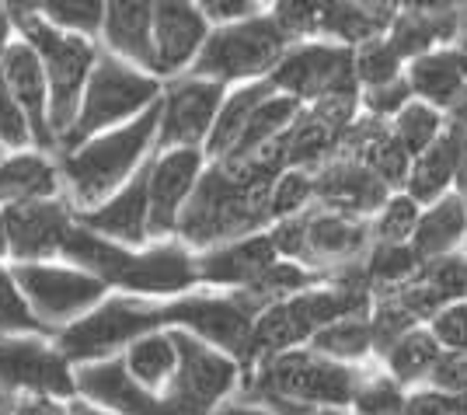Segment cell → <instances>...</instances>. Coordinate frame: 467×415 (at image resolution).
I'll return each mask as SVG.
<instances>
[{
	"mask_svg": "<svg viewBox=\"0 0 467 415\" xmlns=\"http://www.w3.org/2000/svg\"><path fill=\"white\" fill-rule=\"evenodd\" d=\"M231 88L206 78L182 74L175 80H164L161 95V130H157V150L192 147L202 150L213 133V122L220 116V105Z\"/></svg>",
	"mask_w": 467,
	"mask_h": 415,
	"instance_id": "cell-12",
	"label": "cell"
},
{
	"mask_svg": "<svg viewBox=\"0 0 467 415\" xmlns=\"http://www.w3.org/2000/svg\"><path fill=\"white\" fill-rule=\"evenodd\" d=\"M290 46L293 36L279 25V18L269 15V11H262V15H254L248 21L216 25L189 74L216 80L223 88H241V84H252V80H269Z\"/></svg>",
	"mask_w": 467,
	"mask_h": 415,
	"instance_id": "cell-5",
	"label": "cell"
},
{
	"mask_svg": "<svg viewBox=\"0 0 467 415\" xmlns=\"http://www.w3.org/2000/svg\"><path fill=\"white\" fill-rule=\"evenodd\" d=\"M411 99H415V95H411L409 78H398V80H390V84H380V88L359 91V112L373 119H388L390 122Z\"/></svg>",
	"mask_w": 467,
	"mask_h": 415,
	"instance_id": "cell-39",
	"label": "cell"
},
{
	"mask_svg": "<svg viewBox=\"0 0 467 415\" xmlns=\"http://www.w3.org/2000/svg\"><path fill=\"white\" fill-rule=\"evenodd\" d=\"M154 4L157 0H109L101 25V49L147 74H154Z\"/></svg>",
	"mask_w": 467,
	"mask_h": 415,
	"instance_id": "cell-21",
	"label": "cell"
},
{
	"mask_svg": "<svg viewBox=\"0 0 467 415\" xmlns=\"http://www.w3.org/2000/svg\"><path fill=\"white\" fill-rule=\"evenodd\" d=\"M443 353L447 349L440 346V338L429 332V325H415L411 332H405L388 353L380 356V363H384V370L398 384H405L411 391V388L429 384V377H432V370H436V363H440Z\"/></svg>",
	"mask_w": 467,
	"mask_h": 415,
	"instance_id": "cell-29",
	"label": "cell"
},
{
	"mask_svg": "<svg viewBox=\"0 0 467 415\" xmlns=\"http://www.w3.org/2000/svg\"><path fill=\"white\" fill-rule=\"evenodd\" d=\"M206 168H210L206 150H192V147L157 150L150 158V241L178 237L182 217Z\"/></svg>",
	"mask_w": 467,
	"mask_h": 415,
	"instance_id": "cell-13",
	"label": "cell"
},
{
	"mask_svg": "<svg viewBox=\"0 0 467 415\" xmlns=\"http://www.w3.org/2000/svg\"><path fill=\"white\" fill-rule=\"evenodd\" d=\"M429 332L440 338L443 349H467V300H450L429 317Z\"/></svg>",
	"mask_w": 467,
	"mask_h": 415,
	"instance_id": "cell-40",
	"label": "cell"
},
{
	"mask_svg": "<svg viewBox=\"0 0 467 415\" xmlns=\"http://www.w3.org/2000/svg\"><path fill=\"white\" fill-rule=\"evenodd\" d=\"M15 336H53V332L36 317L21 283L15 279L11 262H0V338Z\"/></svg>",
	"mask_w": 467,
	"mask_h": 415,
	"instance_id": "cell-32",
	"label": "cell"
},
{
	"mask_svg": "<svg viewBox=\"0 0 467 415\" xmlns=\"http://www.w3.org/2000/svg\"><path fill=\"white\" fill-rule=\"evenodd\" d=\"M359 377H363V363L349 367V363L314 353L311 346H300V349L258 359L244 377L241 398H252V401L283 398V401L328 405V409L349 412Z\"/></svg>",
	"mask_w": 467,
	"mask_h": 415,
	"instance_id": "cell-3",
	"label": "cell"
},
{
	"mask_svg": "<svg viewBox=\"0 0 467 415\" xmlns=\"http://www.w3.org/2000/svg\"><path fill=\"white\" fill-rule=\"evenodd\" d=\"M390 192L394 189L388 182L356 158H335L314 171V202L346 217L373 220L384 210Z\"/></svg>",
	"mask_w": 467,
	"mask_h": 415,
	"instance_id": "cell-17",
	"label": "cell"
},
{
	"mask_svg": "<svg viewBox=\"0 0 467 415\" xmlns=\"http://www.w3.org/2000/svg\"><path fill=\"white\" fill-rule=\"evenodd\" d=\"M11 269H15V279L21 283L36 317L53 336L70 328L84 315H91L98 304L112 294L95 273L80 269L67 258H57V262H11Z\"/></svg>",
	"mask_w": 467,
	"mask_h": 415,
	"instance_id": "cell-9",
	"label": "cell"
},
{
	"mask_svg": "<svg viewBox=\"0 0 467 415\" xmlns=\"http://www.w3.org/2000/svg\"><path fill=\"white\" fill-rule=\"evenodd\" d=\"M18 36L39 57L42 70H46V84H49V122H53V133L63 143L74 119H78L80 99H84V88L95 74V63L101 57V46L78 36H67L53 28L49 21L32 18L18 25Z\"/></svg>",
	"mask_w": 467,
	"mask_h": 415,
	"instance_id": "cell-8",
	"label": "cell"
},
{
	"mask_svg": "<svg viewBox=\"0 0 467 415\" xmlns=\"http://www.w3.org/2000/svg\"><path fill=\"white\" fill-rule=\"evenodd\" d=\"M126 370L137 377L143 388H150L154 395H168V388L175 384L178 374V342L175 332L164 328V332H150V336L137 338L133 346H126L122 353Z\"/></svg>",
	"mask_w": 467,
	"mask_h": 415,
	"instance_id": "cell-28",
	"label": "cell"
},
{
	"mask_svg": "<svg viewBox=\"0 0 467 415\" xmlns=\"http://www.w3.org/2000/svg\"><path fill=\"white\" fill-rule=\"evenodd\" d=\"M275 95V84L273 80H252V84H241V88H231L227 99L220 105V116L213 122V133L206 140V158L210 161H223L231 158V150L237 147L241 133L248 130L252 116L258 112V105L265 99Z\"/></svg>",
	"mask_w": 467,
	"mask_h": 415,
	"instance_id": "cell-27",
	"label": "cell"
},
{
	"mask_svg": "<svg viewBox=\"0 0 467 415\" xmlns=\"http://www.w3.org/2000/svg\"><path fill=\"white\" fill-rule=\"evenodd\" d=\"M275 91L293 95L304 105L331 99H356V46L335 39H300L286 49L283 63L273 70Z\"/></svg>",
	"mask_w": 467,
	"mask_h": 415,
	"instance_id": "cell-10",
	"label": "cell"
},
{
	"mask_svg": "<svg viewBox=\"0 0 467 415\" xmlns=\"http://www.w3.org/2000/svg\"><path fill=\"white\" fill-rule=\"evenodd\" d=\"M213 415H275L269 405H262V401H252V398H234V401H227L223 409H216Z\"/></svg>",
	"mask_w": 467,
	"mask_h": 415,
	"instance_id": "cell-48",
	"label": "cell"
},
{
	"mask_svg": "<svg viewBox=\"0 0 467 415\" xmlns=\"http://www.w3.org/2000/svg\"><path fill=\"white\" fill-rule=\"evenodd\" d=\"M390 133L409 150V158H419L436 140L447 133V112L432 109L429 101L411 99L398 116L390 119Z\"/></svg>",
	"mask_w": 467,
	"mask_h": 415,
	"instance_id": "cell-31",
	"label": "cell"
},
{
	"mask_svg": "<svg viewBox=\"0 0 467 415\" xmlns=\"http://www.w3.org/2000/svg\"><path fill=\"white\" fill-rule=\"evenodd\" d=\"M63 258L95 273L112 294L175 300L199 290V255L182 237L150 241L147 248H126L78 223L67 237Z\"/></svg>",
	"mask_w": 467,
	"mask_h": 415,
	"instance_id": "cell-1",
	"label": "cell"
},
{
	"mask_svg": "<svg viewBox=\"0 0 467 415\" xmlns=\"http://www.w3.org/2000/svg\"><path fill=\"white\" fill-rule=\"evenodd\" d=\"M419 217H422V206L405 189L390 192L384 210L373 217V244H411Z\"/></svg>",
	"mask_w": 467,
	"mask_h": 415,
	"instance_id": "cell-37",
	"label": "cell"
},
{
	"mask_svg": "<svg viewBox=\"0 0 467 415\" xmlns=\"http://www.w3.org/2000/svg\"><path fill=\"white\" fill-rule=\"evenodd\" d=\"M7 252L11 262H57L63 258L67 237L78 227V210L67 196L4 206Z\"/></svg>",
	"mask_w": 467,
	"mask_h": 415,
	"instance_id": "cell-14",
	"label": "cell"
},
{
	"mask_svg": "<svg viewBox=\"0 0 467 415\" xmlns=\"http://www.w3.org/2000/svg\"><path fill=\"white\" fill-rule=\"evenodd\" d=\"M405 415H464V398L447 395L432 384L411 388L409 401H405Z\"/></svg>",
	"mask_w": 467,
	"mask_h": 415,
	"instance_id": "cell-41",
	"label": "cell"
},
{
	"mask_svg": "<svg viewBox=\"0 0 467 415\" xmlns=\"http://www.w3.org/2000/svg\"><path fill=\"white\" fill-rule=\"evenodd\" d=\"M11 415H70V409L59 398H18Z\"/></svg>",
	"mask_w": 467,
	"mask_h": 415,
	"instance_id": "cell-46",
	"label": "cell"
},
{
	"mask_svg": "<svg viewBox=\"0 0 467 415\" xmlns=\"http://www.w3.org/2000/svg\"><path fill=\"white\" fill-rule=\"evenodd\" d=\"M0 88L25 112L28 126H32L36 147L39 150H59V140L53 133V122H49V84H46V70H42L36 49L21 39V36L11 46L4 67H0Z\"/></svg>",
	"mask_w": 467,
	"mask_h": 415,
	"instance_id": "cell-20",
	"label": "cell"
},
{
	"mask_svg": "<svg viewBox=\"0 0 467 415\" xmlns=\"http://www.w3.org/2000/svg\"><path fill=\"white\" fill-rule=\"evenodd\" d=\"M447 126H450V133L457 137V143H461V178H457V192L467 196V95L447 112Z\"/></svg>",
	"mask_w": 467,
	"mask_h": 415,
	"instance_id": "cell-45",
	"label": "cell"
},
{
	"mask_svg": "<svg viewBox=\"0 0 467 415\" xmlns=\"http://www.w3.org/2000/svg\"><path fill=\"white\" fill-rule=\"evenodd\" d=\"M105 4H109V0H46L39 18L49 21L59 32H67V36H78V39H88L101 46Z\"/></svg>",
	"mask_w": 467,
	"mask_h": 415,
	"instance_id": "cell-34",
	"label": "cell"
},
{
	"mask_svg": "<svg viewBox=\"0 0 467 415\" xmlns=\"http://www.w3.org/2000/svg\"><path fill=\"white\" fill-rule=\"evenodd\" d=\"M467 237V196H461L457 189L450 196L436 199L432 206H422V217H419V227L411 234V248L415 255L426 262H436V258L457 255V248L464 244Z\"/></svg>",
	"mask_w": 467,
	"mask_h": 415,
	"instance_id": "cell-24",
	"label": "cell"
},
{
	"mask_svg": "<svg viewBox=\"0 0 467 415\" xmlns=\"http://www.w3.org/2000/svg\"><path fill=\"white\" fill-rule=\"evenodd\" d=\"M175 328L171 317V300H147V296L109 294L91 315L74 321L57 336V346L70 356L74 363H95L109 356H122L126 346L150 332Z\"/></svg>",
	"mask_w": 467,
	"mask_h": 415,
	"instance_id": "cell-7",
	"label": "cell"
},
{
	"mask_svg": "<svg viewBox=\"0 0 467 415\" xmlns=\"http://www.w3.org/2000/svg\"><path fill=\"white\" fill-rule=\"evenodd\" d=\"M199 11L210 18V25H234V21H248L254 15H262L265 7L258 0H195Z\"/></svg>",
	"mask_w": 467,
	"mask_h": 415,
	"instance_id": "cell-44",
	"label": "cell"
},
{
	"mask_svg": "<svg viewBox=\"0 0 467 415\" xmlns=\"http://www.w3.org/2000/svg\"><path fill=\"white\" fill-rule=\"evenodd\" d=\"M314 206V171L311 168H283L273 182V196H269V213L273 223L290 220Z\"/></svg>",
	"mask_w": 467,
	"mask_h": 415,
	"instance_id": "cell-38",
	"label": "cell"
},
{
	"mask_svg": "<svg viewBox=\"0 0 467 415\" xmlns=\"http://www.w3.org/2000/svg\"><path fill=\"white\" fill-rule=\"evenodd\" d=\"M7 158V147H4V143H0V161Z\"/></svg>",
	"mask_w": 467,
	"mask_h": 415,
	"instance_id": "cell-54",
	"label": "cell"
},
{
	"mask_svg": "<svg viewBox=\"0 0 467 415\" xmlns=\"http://www.w3.org/2000/svg\"><path fill=\"white\" fill-rule=\"evenodd\" d=\"M0 384L15 398H78V363L53 336L0 338Z\"/></svg>",
	"mask_w": 467,
	"mask_h": 415,
	"instance_id": "cell-11",
	"label": "cell"
},
{
	"mask_svg": "<svg viewBox=\"0 0 467 415\" xmlns=\"http://www.w3.org/2000/svg\"><path fill=\"white\" fill-rule=\"evenodd\" d=\"M195 255H199V286H210L220 294L252 290L254 283L283 258L269 231L223 241V244H213V248L195 252Z\"/></svg>",
	"mask_w": 467,
	"mask_h": 415,
	"instance_id": "cell-16",
	"label": "cell"
},
{
	"mask_svg": "<svg viewBox=\"0 0 467 415\" xmlns=\"http://www.w3.org/2000/svg\"><path fill=\"white\" fill-rule=\"evenodd\" d=\"M388 39L394 49L405 57V63L447 49L461 42V11L450 15H419V11H398V18L390 21Z\"/></svg>",
	"mask_w": 467,
	"mask_h": 415,
	"instance_id": "cell-26",
	"label": "cell"
},
{
	"mask_svg": "<svg viewBox=\"0 0 467 415\" xmlns=\"http://www.w3.org/2000/svg\"><path fill=\"white\" fill-rule=\"evenodd\" d=\"M15 42H18V21L11 18V11L0 4V67H4V59H7Z\"/></svg>",
	"mask_w": 467,
	"mask_h": 415,
	"instance_id": "cell-47",
	"label": "cell"
},
{
	"mask_svg": "<svg viewBox=\"0 0 467 415\" xmlns=\"http://www.w3.org/2000/svg\"><path fill=\"white\" fill-rule=\"evenodd\" d=\"M457 178H461V143H457V137L450 133L447 126V133L436 140L429 150L411 158L405 192L419 206H432L436 199L450 196L457 189Z\"/></svg>",
	"mask_w": 467,
	"mask_h": 415,
	"instance_id": "cell-25",
	"label": "cell"
},
{
	"mask_svg": "<svg viewBox=\"0 0 467 415\" xmlns=\"http://www.w3.org/2000/svg\"><path fill=\"white\" fill-rule=\"evenodd\" d=\"M405 78L411 84V95L419 101H429L440 112H450L467 95L464 57H461L457 46H447V49H436V53L411 59Z\"/></svg>",
	"mask_w": 467,
	"mask_h": 415,
	"instance_id": "cell-23",
	"label": "cell"
},
{
	"mask_svg": "<svg viewBox=\"0 0 467 415\" xmlns=\"http://www.w3.org/2000/svg\"><path fill=\"white\" fill-rule=\"evenodd\" d=\"M373 307V290L370 286H349V283H317L311 290L275 300L273 307H265L258 321H254V338H252V370L258 359L286 349H300L307 346L321 328H328L331 321L349 315H363Z\"/></svg>",
	"mask_w": 467,
	"mask_h": 415,
	"instance_id": "cell-4",
	"label": "cell"
},
{
	"mask_svg": "<svg viewBox=\"0 0 467 415\" xmlns=\"http://www.w3.org/2000/svg\"><path fill=\"white\" fill-rule=\"evenodd\" d=\"M157 130H161V101L133 122L116 126L109 133H98V137L63 150V158H59L63 196L74 202L78 213L95 210L105 199H112L147 161L154 158Z\"/></svg>",
	"mask_w": 467,
	"mask_h": 415,
	"instance_id": "cell-2",
	"label": "cell"
},
{
	"mask_svg": "<svg viewBox=\"0 0 467 415\" xmlns=\"http://www.w3.org/2000/svg\"><path fill=\"white\" fill-rule=\"evenodd\" d=\"M314 353L328 356V359H338V363H349V367H359L367 363L373 353V321L370 311L363 315H349L331 321L328 328H321L317 336L307 342Z\"/></svg>",
	"mask_w": 467,
	"mask_h": 415,
	"instance_id": "cell-30",
	"label": "cell"
},
{
	"mask_svg": "<svg viewBox=\"0 0 467 415\" xmlns=\"http://www.w3.org/2000/svg\"><path fill=\"white\" fill-rule=\"evenodd\" d=\"M0 415H11V409H0Z\"/></svg>",
	"mask_w": 467,
	"mask_h": 415,
	"instance_id": "cell-55",
	"label": "cell"
},
{
	"mask_svg": "<svg viewBox=\"0 0 467 415\" xmlns=\"http://www.w3.org/2000/svg\"><path fill=\"white\" fill-rule=\"evenodd\" d=\"M78 398L95 401L116 415H171L168 398L143 388L137 377L126 370L122 356L95 359L78 367Z\"/></svg>",
	"mask_w": 467,
	"mask_h": 415,
	"instance_id": "cell-19",
	"label": "cell"
},
{
	"mask_svg": "<svg viewBox=\"0 0 467 415\" xmlns=\"http://www.w3.org/2000/svg\"><path fill=\"white\" fill-rule=\"evenodd\" d=\"M0 143L7 150H28V147H36L28 119H25V112L11 101V95L4 88H0Z\"/></svg>",
	"mask_w": 467,
	"mask_h": 415,
	"instance_id": "cell-42",
	"label": "cell"
},
{
	"mask_svg": "<svg viewBox=\"0 0 467 415\" xmlns=\"http://www.w3.org/2000/svg\"><path fill=\"white\" fill-rule=\"evenodd\" d=\"M0 4L11 11V18L18 21V25H25V21L39 18L42 4H46V0H0Z\"/></svg>",
	"mask_w": 467,
	"mask_h": 415,
	"instance_id": "cell-50",
	"label": "cell"
},
{
	"mask_svg": "<svg viewBox=\"0 0 467 415\" xmlns=\"http://www.w3.org/2000/svg\"><path fill=\"white\" fill-rule=\"evenodd\" d=\"M349 415H352V412H349Z\"/></svg>",
	"mask_w": 467,
	"mask_h": 415,
	"instance_id": "cell-56",
	"label": "cell"
},
{
	"mask_svg": "<svg viewBox=\"0 0 467 415\" xmlns=\"http://www.w3.org/2000/svg\"><path fill=\"white\" fill-rule=\"evenodd\" d=\"M258 4H262V7H269V4H273V7H275V4H279V0H258Z\"/></svg>",
	"mask_w": 467,
	"mask_h": 415,
	"instance_id": "cell-53",
	"label": "cell"
},
{
	"mask_svg": "<svg viewBox=\"0 0 467 415\" xmlns=\"http://www.w3.org/2000/svg\"><path fill=\"white\" fill-rule=\"evenodd\" d=\"M363 265H367V276L377 294V290H390V286L415 279V273L422 269V258L415 255L411 244H373Z\"/></svg>",
	"mask_w": 467,
	"mask_h": 415,
	"instance_id": "cell-36",
	"label": "cell"
},
{
	"mask_svg": "<svg viewBox=\"0 0 467 415\" xmlns=\"http://www.w3.org/2000/svg\"><path fill=\"white\" fill-rule=\"evenodd\" d=\"M67 409H70V415H116L109 412V409H101V405H95V401H84V398H70Z\"/></svg>",
	"mask_w": 467,
	"mask_h": 415,
	"instance_id": "cell-51",
	"label": "cell"
},
{
	"mask_svg": "<svg viewBox=\"0 0 467 415\" xmlns=\"http://www.w3.org/2000/svg\"><path fill=\"white\" fill-rule=\"evenodd\" d=\"M405 70H409V63L394 49V42L388 39V32L356 46V80H359V91L380 88V84H390V80L405 78Z\"/></svg>",
	"mask_w": 467,
	"mask_h": 415,
	"instance_id": "cell-35",
	"label": "cell"
},
{
	"mask_svg": "<svg viewBox=\"0 0 467 415\" xmlns=\"http://www.w3.org/2000/svg\"><path fill=\"white\" fill-rule=\"evenodd\" d=\"M461 0H401V11H419V15H450L457 11Z\"/></svg>",
	"mask_w": 467,
	"mask_h": 415,
	"instance_id": "cell-49",
	"label": "cell"
},
{
	"mask_svg": "<svg viewBox=\"0 0 467 415\" xmlns=\"http://www.w3.org/2000/svg\"><path fill=\"white\" fill-rule=\"evenodd\" d=\"M0 262H11V252H7V223H4V206H0Z\"/></svg>",
	"mask_w": 467,
	"mask_h": 415,
	"instance_id": "cell-52",
	"label": "cell"
},
{
	"mask_svg": "<svg viewBox=\"0 0 467 415\" xmlns=\"http://www.w3.org/2000/svg\"><path fill=\"white\" fill-rule=\"evenodd\" d=\"M405 401H409V388L398 384L394 377L380 367L367 370L363 367V377H359V388H356V398H352V415H405Z\"/></svg>",
	"mask_w": 467,
	"mask_h": 415,
	"instance_id": "cell-33",
	"label": "cell"
},
{
	"mask_svg": "<svg viewBox=\"0 0 467 415\" xmlns=\"http://www.w3.org/2000/svg\"><path fill=\"white\" fill-rule=\"evenodd\" d=\"M78 223L105 241H116L126 248H147L150 244V161L112 199H105L95 210H80Z\"/></svg>",
	"mask_w": 467,
	"mask_h": 415,
	"instance_id": "cell-18",
	"label": "cell"
},
{
	"mask_svg": "<svg viewBox=\"0 0 467 415\" xmlns=\"http://www.w3.org/2000/svg\"><path fill=\"white\" fill-rule=\"evenodd\" d=\"M161 95H164V80L101 49V57L95 63V74H91L88 88H84L78 119H74L67 140L59 143V150L78 147V143L98 137V133H109L116 126L133 122L143 112H150L161 101Z\"/></svg>",
	"mask_w": 467,
	"mask_h": 415,
	"instance_id": "cell-6",
	"label": "cell"
},
{
	"mask_svg": "<svg viewBox=\"0 0 467 415\" xmlns=\"http://www.w3.org/2000/svg\"><path fill=\"white\" fill-rule=\"evenodd\" d=\"M429 384L447 395H467V349H447L440 356Z\"/></svg>",
	"mask_w": 467,
	"mask_h": 415,
	"instance_id": "cell-43",
	"label": "cell"
},
{
	"mask_svg": "<svg viewBox=\"0 0 467 415\" xmlns=\"http://www.w3.org/2000/svg\"><path fill=\"white\" fill-rule=\"evenodd\" d=\"M63 196V171L49 158V150L28 147V150H7L0 161V206H21V202H42V199Z\"/></svg>",
	"mask_w": 467,
	"mask_h": 415,
	"instance_id": "cell-22",
	"label": "cell"
},
{
	"mask_svg": "<svg viewBox=\"0 0 467 415\" xmlns=\"http://www.w3.org/2000/svg\"><path fill=\"white\" fill-rule=\"evenodd\" d=\"M213 25L195 0H157L154 4V74L175 80L192 70Z\"/></svg>",
	"mask_w": 467,
	"mask_h": 415,
	"instance_id": "cell-15",
	"label": "cell"
}]
</instances>
